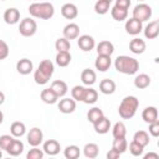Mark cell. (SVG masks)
<instances>
[{
  "instance_id": "cell-1",
  "label": "cell",
  "mask_w": 159,
  "mask_h": 159,
  "mask_svg": "<svg viewBox=\"0 0 159 159\" xmlns=\"http://www.w3.org/2000/svg\"><path fill=\"white\" fill-rule=\"evenodd\" d=\"M114 67L119 73L123 75H134L139 70V62L134 57L130 56H118L114 60Z\"/></svg>"
},
{
  "instance_id": "cell-2",
  "label": "cell",
  "mask_w": 159,
  "mask_h": 159,
  "mask_svg": "<svg viewBox=\"0 0 159 159\" xmlns=\"http://www.w3.org/2000/svg\"><path fill=\"white\" fill-rule=\"evenodd\" d=\"M139 107V101L134 96H127L122 99L119 107H118V113L119 117L123 119H130L134 117L137 113V109Z\"/></svg>"
},
{
  "instance_id": "cell-3",
  "label": "cell",
  "mask_w": 159,
  "mask_h": 159,
  "mask_svg": "<svg viewBox=\"0 0 159 159\" xmlns=\"http://www.w3.org/2000/svg\"><path fill=\"white\" fill-rule=\"evenodd\" d=\"M29 12L32 17L50 20L55 14V7L51 2H34L29 6Z\"/></svg>"
},
{
  "instance_id": "cell-4",
  "label": "cell",
  "mask_w": 159,
  "mask_h": 159,
  "mask_svg": "<svg viewBox=\"0 0 159 159\" xmlns=\"http://www.w3.org/2000/svg\"><path fill=\"white\" fill-rule=\"evenodd\" d=\"M55 71V66L50 60H42L34 73V80L37 84H46L52 77Z\"/></svg>"
},
{
  "instance_id": "cell-5",
  "label": "cell",
  "mask_w": 159,
  "mask_h": 159,
  "mask_svg": "<svg viewBox=\"0 0 159 159\" xmlns=\"http://www.w3.org/2000/svg\"><path fill=\"white\" fill-rule=\"evenodd\" d=\"M37 31V24L34 19L31 17H25L21 20L20 25H19V32L24 36V37H30L34 36Z\"/></svg>"
},
{
  "instance_id": "cell-6",
  "label": "cell",
  "mask_w": 159,
  "mask_h": 159,
  "mask_svg": "<svg viewBox=\"0 0 159 159\" xmlns=\"http://www.w3.org/2000/svg\"><path fill=\"white\" fill-rule=\"evenodd\" d=\"M150 16H152V7L147 4H138L133 9V17L135 20H139L140 22L149 20Z\"/></svg>"
},
{
  "instance_id": "cell-7",
  "label": "cell",
  "mask_w": 159,
  "mask_h": 159,
  "mask_svg": "<svg viewBox=\"0 0 159 159\" xmlns=\"http://www.w3.org/2000/svg\"><path fill=\"white\" fill-rule=\"evenodd\" d=\"M27 143L31 145V147H39L42 140H43V133L40 128L37 127H34L30 129V132L27 133Z\"/></svg>"
},
{
  "instance_id": "cell-8",
  "label": "cell",
  "mask_w": 159,
  "mask_h": 159,
  "mask_svg": "<svg viewBox=\"0 0 159 159\" xmlns=\"http://www.w3.org/2000/svg\"><path fill=\"white\" fill-rule=\"evenodd\" d=\"M77 45L78 47L84 51V52H88V51H92L96 46V41L92 36L89 35H81L77 37Z\"/></svg>"
},
{
  "instance_id": "cell-9",
  "label": "cell",
  "mask_w": 159,
  "mask_h": 159,
  "mask_svg": "<svg viewBox=\"0 0 159 159\" xmlns=\"http://www.w3.org/2000/svg\"><path fill=\"white\" fill-rule=\"evenodd\" d=\"M124 27H125V31L129 35L135 36V35H138L143 30V22H140L139 20H135L134 17H130L129 20L125 21Z\"/></svg>"
},
{
  "instance_id": "cell-10",
  "label": "cell",
  "mask_w": 159,
  "mask_h": 159,
  "mask_svg": "<svg viewBox=\"0 0 159 159\" xmlns=\"http://www.w3.org/2000/svg\"><path fill=\"white\" fill-rule=\"evenodd\" d=\"M57 107L61 113L70 114V113L75 112V109H76V101L73 98H62V99H60Z\"/></svg>"
},
{
  "instance_id": "cell-11",
  "label": "cell",
  "mask_w": 159,
  "mask_h": 159,
  "mask_svg": "<svg viewBox=\"0 0 159 159\" xmlns=\"http://www.w3.org/2000/svg\"><path fill=\"white\" fill-rule=\"evenodd\" d=\"M62 32H63V37L65 39H67L70 41L75 40V39H77L80 36V26L77 24H75V22H70L63 27Z\"/></svg>"
},
{
  "instance_id": "cell-12",
  "label": "cell",
  "mask_w": 159,
  "mask_h": 159,
  "mask_svg": "<svg viewBox=\"0 0 159 159\" xmlns=\"http://www.w3.org/2000/svg\"><path fill=\"white\" fill-rule=\"evenodd\" d=\"M61 14L65 19L67 20H73L77 17L78 15V9L75 4L72 2H67V4H63L62 7H61Z\"/></svg>"
},
{
  "instance_id": "cell-13",
  "label": "cell",
  "mask_w": 159,
  "mask_h": 159,
  "mask_svg": "<svg viewBox=\"0 0 159 159\" xmlns=\"http://www.w3.org/2000/svg\"><path fill=\"white\" fill-rule=\"evenodd\" d=\"M42 150L45 154L47 155H56L60 153L61 150V145L60 143L56 140V139H48L43 143V147H42Z\"/></svg>"
},
{
  "instance_id": "cell-14",
  "label": "cell",
  "mask_w": 159,
  "mask_h": 159,
  "mask_svg": "<svg viewBox=\"0 0 159 159\" xmlns=\"http://www.w3.org/2000/svg\"><path fill=\"white\" fill-rule=\"evenodd\" d=\"M20 20V11L16 7H9L4 12V21L7 25H15Z\"/></svg>"
},
{
  "instance_id": "cell-15",
  "label": "cell",
  "mask_w": 159,
  "mask_h": 159,
  "mask_svg": "<svg viewBox=\"0 0 159 159\" xmlns=\"http://www.w3.org/2000/svg\"><path fill=\"white\" fill-rule=\"evenodd\" d=\"M144 36L148 39V40H154L158 37L159 35V21L158 20H154L152 22H149L145 27H144Z\"/></svg>"
},
{
  "instance_id": "cell-16",
  "label": "cell",
  "mask_w": 159,
  "mask_h": 159,
  "mask_svg": "<svg viewBox=\"0 0 159 159\" xmlns=\"http://www.w3.org/2000/svg\"><path fill=\"white\" fill-rule=\"evenodd\" d=\"M32 70H34V63H32V61L29 60V58H21V60H19L17 63H16V71H17L20 75L26 76V75L31 73Z\"/></svg>"
},
{
  "instance_id": "cell-17",
  "label": "cell",
  "mask_w": 159,
  "mask_h": 159,
  "mask_svg": "<svg viewBox=\"0 0 159 159\" xmlns=\"http://www.w3.org/2000/svg\"><path fill=\"white\" fill-rule=\"evenodd\" d=\"M112 65V60H111V56H103V55H98L96 61H94V67L96 70L101 71V72H106L109 70Z\"/></svg>"
},
{
  "instance_id": "cell-18",
  "label": "cell",
  "mask_w": 159,
  "mask_h": 159,
  "mask_svg": "<svg viewBox=\"0 0 159 159\" xmlns=\"http://www.w3.org/2000/svg\"><path fill=\"white\" fill-rule=\"evenodd\" d=\"M93 128H94V132L98 133V134H106L109 132L111 129V122L107 117H102L101 119H98L96 123H93Z\"/></svg>"
},
{
  "instance_id": "cell-19",
  "label": "cell",
  "mask_w": 159,
  "mask_h": 159,
  "mask_svg": "<svg viewBox=\"0 0 159 159\" xmlns=\"http://www.w3.org/2000/svg\"><path fill=\"white\" fill-rule=\"evenodd\" d=\"M50 88L56 93V96H57L58 98L65 97V94H66L67 91H68L67 83H66L65 81H61V80H56V81H53V82L51 83Z\"/></svg>"
},
{
  "instance_id": "cell-20",
  "label": "cell",
  "mask_w": 159,
  "mask_h": 159,
  "mask_svg": "<svg viewBox=\"0 0 159 159\" xmlns=\"http://www.w3.org/2000/svg\"><path fill=\"white\" fill-rule=\"evenodd\" d=\"M142 118L145 123H153L155 120H158V109L157 107H153V106H149L147 108L143 109L142 112Z\"/></svg>"
},
{
  "instance_id": "cell-21",
  "label": "cell",
  "mask_w": 159,
  "mask_h": 159,
  "mask_svg": "<svg viewBox=\"0 0 159 159\" xmlns=\"http://www.w3.org/2000/svg\"><path fill=\"white\" fill-rule=\"evenodd\" d=\"M145 47H147L145 41L142 40V39H139V37H134V39L130 40V42H129V50H130L133 53H135V55L143 53V52L145 51Z\"/></svg>"
},
{
  "instance_id": "cell-22",
  "label": "cell",
  "mask_w": 159,
  "mask_h": 159,
  "mask_svg": "<svg viewBox=\"0 0 159 159\" xmlns=\"http://www.w3.org/2000/svg\"><path fill=\"white\" fill-rule=\"evenodd\" d=\"M97 53L98 55H103V56H112V53L114 52V46L111 41H101L97 46Z\"/></svg>"
},
{
  "instance_id": "cell-23",
  "label": "cell",
  "mask_w": 159,
  "mask_h": 159,
  "mask_svg": "<svg viewBox=\"0 0 159 159\" xmlns=\"http://www.w3.org/2000/svg\"><path fill=\"white\" fill-rule=\"evenodd\" d=\"M99 91L103 94H112L116 92V82L111 78H104L99 82Z\"/></svg>"
},
{
  "instance_id": "cell-24",
  "label": "cell",
  "mask_w": 159,
  "mask_h": 159,
  "mask_svg": "<svg viewBox=\"0 0 159 159\" xmlns=\"http://www.w3.org/2000/svg\"><path fill=\"white\" fill-rule=\"evenodd\" d=\"M96 80H97V76H96V72H94L93 70H91V68H84V70L82 71V73H81V81H82L83 84H86V86H92V84H94Z\"/></svg>"
},
{
  "instance_id": "cell-25",
  "label": "cell",
  "mask_w": 159,
  "mask_h": 159,
  "mask_svg": "<svg viewBox=\"0 0 159 159\" xmlns=\"http://www.w3.org/2000/svg\"><path fill=\"white\" fill-rule=\"evenodd\" d=\"M7 154L12 155V157H17L24 152V143L20 139H14L11 142V144L9 145V148L6 149Z\"/></svg>"
},
{
  "instance_id": "cell-26",
  "label": "cell",
  "mask_w": 159,
  "mask_h": 159,
  "mask_svg": "<svg viewBox=\"0 0 159 159\" xmlns=\"http://www.w3.org/2000/svg\"><path fill=\"white\" fill-rule=\"evenodd\" d=\"M42 102H45L46 104H55L58 99V97L56 96V93L51 89V88H45L41 91V94H40Z\"/></svg>"
},
{
  "instance_id": "cell-27",
  "label": "cell",
  "mask_w": 159,
  "mask_h": 159,
  "mask_svg": "<svg viewBox=\"0 0 159 159\" xmlns=\"http://www.w3.org/2000/svg\"><path fill=\"white\" fill-rule=\"evenodd\" d=\"M10 133H11L12 137L20 138V137H22V135L26 133V125H25L22 122L16 120V122H14V123L10 125Z\"/></svg>"
},
{
  "instance_id": "cell-28",
  "label": "cell",
  "mask_w": 159,
  "mask_h": 159,
  "mask_svg": "<svg viewBox=\"0 0 159 159\" xmlns=\"http://www.w3.org/2000/svg\"><path fill=\"white\" fill-rule=\"evenodd\" d=\"M98 153H99V147L96 143H87L83 147V154L86 158L94 159L98 157Z\"/></svg>"
},
{
  "instance_id": "cell-29",
  "label": "cell",
  "mask_w": 159,
  "mask_h": 159,
  "mask_svg": "<svg viewBox=\"0 0 159 159\" xmlns=\"http://www.w3.org/2000/svg\"><path fill=\"white\" fill-rule=\"evenodd\" d=\"M149 84H150V77L147 73H140L134 78V86L139 89H144L149 87Z\"/></svg>"
},
{
  "instance_id": "cell-30",
  "label": "cell",
  "mask_w": 159,
  "mask_h": 159,
  "mask_svg": "<svg viewBox=\"0 0 159 159\" xmlns=\"http://www.w3.org/2000/svg\"><path fill=\"white\" fill-rule=\"evenodd\" d=\"M133 140L137 142V143H139V144L143 145L144 148H145V147L149 144V142H150L149 134H148L145 130H137V132L134 133V135H133Z\"/></svg>"
},
{
  "instance_id": "cell-31",
  "label": "cell",
  "mask_w": 159,
  "mask_h": 159,
  "mask_svg": "<svg viewBox=\"0 0 159 159\" xmlns=\"http://www.w3.org/2000/svg\"><path fill=\"white\" fill-rule=\"evenodd\" d=\"M103 116H104V114H103V111H102L101 108L93 107V108H91V109L87 112V120L93 124V123H96L98 119H101Z\"/></svg>"
},
{
  "instance_id": "cell-32",
  "label": "cell",
  "mask_w": 159,
  "mask_h": 159,
  "mask_svg": "<svg viewBox=\"0 0 159 159\" xmlns=\"http://www.w3.org/2000/svg\"><path fill=\"white\" fill-rule=\"evenodd\" d=\"M112 148L114 150H117L119 154H123L128 149V142H127L125 137L124 138H114L113 144H112Z\"/></svg>"
},
{
  "instance_id": "cell-33",
  "label": "cell",
  "mask_w": 159,
  "mask_h": 159,
  "mask_svg": "<svg viewBox=\"0 0 159 159\" xmlns=\"http://www.w3.org/2000/svg\"><path fill=\"white\" fill-rule=\"evenodd\" d=\"M55 48L57 50V52H70L71 42L65 37H60L55 42Z\"/></svg>"
},
{
  "instance_id": "cell-34",
  "label": "cell",
  "mask_w": 159,
  "mask_h": 159,
  "mask_svg": "<svg viewBox=\"0 0 159 159\" xmlns=\"http://www.w3.org/2000/svg\"><path fill=\"white\" fill-rule=\"evenodd\" d=\"M111 7V2L107 0H97L94 4V11L98 15H104L109 11Z\"/></svg>"
},
{
  "instance_id": "cell-35",
  "label": "cell",
  "mask_w": 159,
  "mask_h": 159,
  "mask_svg": "<svg viewBox=\"0 0 159 159\" xmlns=\"http://www.w3.org/2000/svg\"><path fill=\"white\" fill-rule=\"evenodd\" d=\"M111 15L112 17L116 20V21H123L127 19L128 16V10L125 9H120V7H117V6H113L111 9Z\"/></svg>"
},
{
  "instance_id": "cell-36",
  "label": "cell",
  "mask_w": 159,
  "mask_h": 159,
  "mask_svg": "<svg viewBox=\"0 0 159 159\" xmlns=\"http://www.w3.org/2000/svg\"><path fill=\"white\" fill-rule=\"evenodd\" d=\"M56 63L60 67H66L71 62V53L70 52H57L56 55Z\"/></svg>"
},
{
  "instance_id": "cell-37",
  "label": "cell",
  "mask_w": 159,
  "mask_h": 159,
  "mask_svg": "<svg viewBox=\"0 0 159 159\" xmlns=\"http://www.w3.org/2000/svg\"><path fill=\"white\" fill-rule=\"evenodd\" d=\"M98 99V92L93 88H86V93H84V97H83V101L86 104H93L96 103Z\"/></svg>"
},
{
  "instance_id": "cell-38",
  "label": "cell",
  "mask_w": 159,
  "mask_h": 159,
  "mask_svg": "<svg viewBox=\"0 0 159 159\" xmlns=\"http://www.w3.org/2000/svg\"><path fill=\"white\" fill-rule=\"evenodd\" d=\"M81 154V150L77 145H67L63 150V155L66 159H77Z\"/></svg>"
},
{
  "instance_id": "cell-39",
  "label": "cell",
  "mask_w": 159,
  "mask_h": 159,
  "mask_svg": "<svg viewBox=\"0 0 159 159\" xmlns=\"http://www.w3.org/2000/svg\"><path fill=\"white\" fill-rule=\"evenodd\" d=\"M112 134H113V138H124L125 134H127V128H125L124 123L123 122H117L113 125Z\"/></svg>"
},
{
  "instance_id": "cell-40",
  "label": "cell",
  "mask_w": 159,
  "mask_h": 159,
  "mask_svg": "<svg viewBox=\"0 0 159 159\" xmlns=\"http://www.w3.org/2000/svg\"><path fill=\"white\" fill-rule=\"evenodd\" d=\"M84 93H86V87H83V86H75L71 89V96L77 102H82L83 101Z\"/></svg>"
},
{
  "instance_id": "cell-41",
  "label": "cell",
  "mask_w": 159,
  "mask_h": 159,
  "mask_svg": "<svg viewBox=\"0 0 159 159\" xmlns=\"http://www.w3.org/2000/svg\"><path fill=\"white\" fill-rule=\"evenodd\" d=\"M129 152H130V154H132L133 157H140V155L143 154V152H144V147L140 145L139 143L132 140V142L129 143Z\"/></svg>"
},
{
  "instance_id": "cell-42",
  "label": "cell",
  "mask_w": 159,
  "mask_h": 159,
  "mask_svg": "<svg viewBox=\"0 0 159 159\" xmlns=\"http://www.w3.org/2000/svg\"><path fill=\"white\" fill-rule=\"evenodd\" d=\"M43 154L45 153L42 149H39L37 147H32V149H30L29 153L26 154V158L27 159H42Z\"/></svg>"
},
{
  "instance_id": "cell-43",
  "label": "cell",
  "mask_w": 159,
  "mask_h": 159,
  "mask_svg": "<svg viewBox=\"0 0 159 159\" xmlns=\"http://www.w3.org/2000/svg\"><path fill=\"white\" fill-rule=\"evenodd\" d=\"M14 139H15V137L9 135V134L1 135V137H0V149H1V150H6Z\"/></svg>"
},
{
  "instance_id": "cell-44",
  "label": "cell",
  "mask_w": 159,
  "mask_h": 159,
  "mask_svg": "<svg viewBox=\"0 0 159 159\" xmlns=\"http://www.w3.org/2000/svg\"><path fill=\"white\" fill-rule=\"evenodd\" d=\"M10 53V50H9V45L4 41V40H0V61L1 60H5Z\"/></svg>"
},
{
  "instance_id": "cell-45",
  "label": "cell",
  "mask_w": 159,
  "mask_h": 159,
  "mask_svg": "<svg viewBox=\"0 0 159 159\" xmlns=\"http://www.w3.org/2000/svg\"><path fill=\"white\" fill-rule=\"evenodd\" d=\"M149 134L152 137H155V138L159 135V120L149 123Z\"/></svg>"
},
{
  "instance_id": "cell-46",
  "label": "cell",
  "mask_w": 159,
  "mask_h": 159,
  "mask_svg": "<svg viewBox=\"0 0 159 159\" xmlns=\"http://www.w3.org/2000/svg\"><path fill=\"white\" fill-rule=\"evenodd\" d=\"M130 4H132V2H130V0H116V5H114V6L128 10V9H129V6H130Z\"/></svg>"
},
{
  "instance_id": "cell-47",
  "label": "cell",
  "mask_w": 159,
  "mask_h": 159,
  "mask_svg": "<svg viewBox=\"0 0 159 159\" xmlns=\"http://www.w3.org/2000/svg\"><path fill=\"white\" fill-rule=\"evenodd\" d=\"M120 157V154L117 152V150H114L113 148L107 153V159H117V158H119Z\"/></svg>"
},
{
  "instance_id": "cell-48",
  "label": "cell",
  "mask_w": 159,
  "mask_h": 159,
  "mask_svg": "<svg viewBox=\"0 0 159 159\" xmlns=\"http://www.w3.org/2000/svg\"><path fill=\"white\" fill-rule=\"evenodd\" d=\"M144 159H159V155L157 153H148L144 155Z\"/></svg>"
},
{
  "instance_id": "cell-49",
  "label": "cell",
  "mask_w": 159,
  "mask_h": 159,
  "mask_svg": "<svg viewBox=\"0 0 159 159\" xmlns=\"http://www.w3.org/2000/svg\"><path fill=\"white\" fill-rule=\"evenodd\" d=\"M4 102H5V94H4V93L0 91V106H1Z\"/></svg>"
},
{
  "instance_id": "cell-50",
  "label": "cell",
  "mask_w": 159,
  "mask_h": 159,
  "mask_svg": "<svg viewBox=\"0 0 159 159\" xmlns=\"http://www.w3.org/2000/svg\"><path fill=\"white\" fill-rule=\"evenodd\" d=\"M2 120H4V114H2V112L0 111V124L2 123Z\"/></svg>"
},
{
  "instance_id": "cell-51",
  "label": "cell",
  "mask_w": 159,
  "mask_h": 159,
  "mask_svg": "<svg viewBox=\"0 0 159 159\" xmlns=\"http://www.w3.org/2000/svg\"><path fill=\"white\" fill-rule=\"evenodd\" d=\"M2 157V152H1V149H0V158Z\"/></svg>"
},
{
  "instance_id": "cell-52",
  "label": "cell",
  "mask_w": 159,
  "mask_h": 159,
  "mask_svg": "<svg viewBox=\"0 0 159 159\" xmlns=\"http://www.w3.org/2000/svg\"><path fill=\"white\" fill-rule=\"evenodd\" d=\"M138 1H144V0H138Z\"/></svg>"
},
{
  "instance_id": "cell-53",
  "label": "cell",
  "mask_w": 159,
  "mask_h": 159,
  "mask_svg": "<svg viewBox=\"0 0 159 159\" xmlns=\"http://www.w3.org/2000/svg\"><path fill=\"white\" fill-rule=\"evenodd\" d=\"M107 1H109V2H111V1H112V0H107Z\"/></svg>"
},
{
  "instance_id": "cell-54",
  "label": "cell",
  "mask_w": 159,
  "mask_h": 159,
  "mask_svg": "<svg viewBox=\"0 0 159 159\" xmlns=\"http://www.w3.org/2000/svg\"><path fill=\"white\" fill-rule=\"evenodd\" d=\"M0 1H6V0H0Z\"/></svg>"
}]
</instances>
